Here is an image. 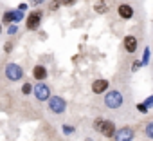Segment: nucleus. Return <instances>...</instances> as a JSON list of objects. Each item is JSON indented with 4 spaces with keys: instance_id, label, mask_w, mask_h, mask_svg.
Listing matches in <instances>:
<instances>
[{
    "instance_id": "nucleus-1",
    "label": "nucleus",
    "mask_w": 153,
    "mask_h": 141,
    "mask_svg": "<svg viewBox=\"0 0 153 141\" xmlns=\"http://www.w3.org/2000/svg\"><path fill=\"white\" fill-rule=\"evenodd\" d=\"M123 101H124V96H123V92L117 91V89H112V91H108V92L105 94V105H106L108 109H112V110L121 109V107H123Z\"/></svg>"
},
{
    "instance_id": "nucleus-2",
    "label": "nucleus",
    "mask_w": 153,
    "mask_h": 141,
    "mask_svg": "<svg viewBox=\"0 0 153 141\" xmlns=\"http://www.w3.org/2000/svg\"><path fill=\"white\" fill-rule=\"evenodd\" d=\"M4 74H6V78H7L9 82H20V80L24 78V69H22L18 63H7Z\"/></svg>"
},
{
    "instance_id": "nucleus-3",
    "label": "nucleus",
    "mask_w": 153,
    "mask_h": 141,
    "mask_svg": "<svg viewBox=\"0 0 153 141\" xmlns=\"http://www.w3.org/2000/svg\"><path fill=\"white\" fill-rule=\"evenodd\" d=\"M47 103H49V110L52 114H63L67 110V101L61 96H49Z\"/></svg>"
},
{
    "instance_id": "nucleus-4",
    "label": "nucleus",
    "mask_w": 153,
    "mask_h": 141,
    "mask_svg": "<svg viewBox=\"0 0 153 141\" xmlns=\"http://www.w3.org/2000/svg\"><path fill=\"white\" fill-rule=\"evenodd\" d=\"M33 94L38 101H47L49 96H51V89L45 83H38L36 87H33Z\"/></svg>"
},
{
    "instance_id": "nucleus-5",
    "label": "nucleus",
    "mask_w": 153,
    "mask_h": 141,
    "mask_svg": "<svg viewBox=\"0 0 153 141\" xmlns=\"http://www.w3.org/2000/svg\"><path fill=\"white\" fill-rule=\"evenodd\" d=\"M40 22H42V11H33L29 16H27V29L29 31H36L38 29V26H40Z\"/></svg>"
},
{
    "instance_id": "nucleus-6",
    "label": "nucleus",
    "mask_w": 153,
    "mask_h": 141,
    "mask_svg": "<svg viewBox=\"0 0 153 141\" xmlns=\"http://www.w3.org/2000/svg\"><path fill=\"white\" fill-rule=\"evenodd\" d=\"M133 136H135L133 128H130V127H123L121 130H115V134H114L115 141H131Z\"/></svg>"
},
{
    "instance_id": "nucleus-7",
    "label": "nucleus",
    "mask_w": 153,
    "mask_h": 141,
    "mask_svg": "<svg viewBox=\"0 0 153 141\" xmlns=\"http://www.w3.org/2000/svg\"><path fill=\"white\" fill-rule=\"evenodd\" d=\"M99 132H101L105 137H114V134H115V123L110 121V119H103Z\"/></svg>"
},
{
    "instance_id": "nucleus-8",
    "label": "nucleus",
    "mask_w": 153,
    "mask_h": 141,
    "mask_svg": "<svg viewBox=\"0 0 153 141\" xmlns=\"http://www.w3.org/2000/svg\"><path fill=\"white\" fill-rule=\"evenodd\" d=\"M117 13H119V16L123 18V20H130V18H133V8L130 6V4H121L119 8H117Z\"/></svg>"
},
{
    "instance_id": "nucleus-9",
    "label": "nucleus",
    "mask_w": 153,
    "mask_h": 141,
    "mask_svg": "<svg viewBox=\"0 0 153 141\" xmlns=\"http://www.w3.org/2000/svg\"><path fill=\"white\" fill-rule=\"evenodd\" d=\"M108 87H110L108 80H96V82L92 83V91H94L96 94H105V92L108 91Z\"/></svg>"
},
{
    "instance_id": "nucleus-10",
    "label": "nucleus",
    "mask_w": 153,
    "mask_h": 141,
    "mask_svg": "<svg viewBox=\"0 0 153 141\" xmlns=\"http://www.w3.org/2000/svg\"><path fill=\"white\" fill-rule=\"evenodd\" d=\"M33 76H34V80L43 82V80L49 76V73H47V69H45L43 65H36V67L33 69Z\"/></svg>"
},
{
    "instance_id": "nucleus-11",
    "label": "nucleus",
    "mask_w": 153,
    "mask_h": 141,
    "mask_svg": "<svg viewBox=\"0 0 153 141\" xmlns=\"http://www.w3.org/2000/svg\"><path fill=\"white\" fill-rule=\"evenodd\" d=\"M124 49H126V52H135L137 51V38L131 34L124 36Z\"/></svg>"
},
{
    "instance_id": "nucleus-12",
    "label": "nucleus",
    "mask_w": 153,
    "mask_h": 141,
    "mask_svg": "<svg viewBox=\"0 0 153 141\" xmlns=\"http://www.w3.org/2000/svg\"><path fill=\"white\" fill-rule=\"evenodd\" d=\"M13 22H15V13H13V11H6L0 24H7V26H9V24H13Z\"/></svg>"
},
{
    "instance_id": "nucleus-13",
    "label": "nucleus",
    "mask_w": 153,
    "mask_h": 141,
    "mask_svg": "<svg viewBox=\"0 0 153 141\" xmlns=\"http://www.w3.org/2000/svg\"><path fill=\"white\" fill-rule=\"evenodd\" d=\"M94 9H96L99 15H103V13H106V9H108V8H106V4H105V2H97V4L94 6Z\"/></svg>"
},
{
    "instance_id": "nucleus-14",
    "label": "nucleus",
    "mask_w": 153,
    "mask_h": 141,
    "mask_svg": "<svg viewBox=\"0 0 153 141\" xmlns=\"http://www.w3.org/2000/svg\"><path fill=\"white\" fill-rule=\"evenodd\" d=\"M31 92H33V85H31V83H24V85H22V94L27 96V94H31Z\"/></svg>"
},
{
    "instance_id": "nucleus-15",
    "label": "nucleus",
    "mask_w": 153,
    "mask_h": 141,
    "mask_svg": "<svg viewBox=\"0 0 153 141\" xmlns=\"http://www.w3.org/2000/svg\"><path fill=\"white\" fill-rule=\"evenodd\" d=\"M137 110L142 112V114H148V112H149V107H148L146 103H139V105H137Z\"/></svg>"
},
{
    "instance_id": "nucleus-16",
    "label": "nucleus",
    "mask_w": 153,
    "mask_h": 141,
    "mask_svg": "<svg viewBox=\"0 0 153 141\" xmlns=\"http://www.w3.org/2000/svg\"><path fill=\"white\" fill-rule=\"evenodd\" d=\"M146 136L148 137H153V123H146Z\"/></svg>"
},
{
    "instance_id": "nucleus-17",
    "label": "nucleus",
    "mask_w": 153,
    "mask_h": 141,
    "mask_svg": "<svg viewBox=\"0 0 153 141\" xmlns=\"http://www.w3.org/2000/svg\"><path fill=\"white\" fill-rule=\"evenodd\" d=\"M140 67H142V62H140V60H135V62L131 63V70H133V73H135V70H139Z\"/></svg>"
},
{
    "instance_id": "nucleus-18",
    "label": "nucleus",
    "mask_w": 153,
    "mask_h": 141,
    "mask_svg": "<svg viewBox=\"0 0 153 141\" xmlns=\"http://www.w3.org/2000/svg\"><path fill=\"white\" fill-rule=\"evenodd\" d=\"M59 6H61V4H59V0H51V4H49V8H51L52 11H56Z\"/></svg>"
},
{
    "instance_id": "nucleus-19",
    "label": "nucleus",
    "mask_w": 153,
    "mask_h": 141,
    "mask_svg": "<svg viewBox=\"0 0 153 141\" xmlns=\"http://www.w3.org/2000/svg\"><path fill=\"white\" fill-rule=\"evenodd\" d=\"M76 2H78V0H59L61 6H74Z\"/></svg>"
},
{
    "instance_id": "nucleus-20",
    "label": "nucleus",
    "mask_w": 153,
    "mask_h": 141,
    "mask_svg": "<svg viewBox=\"0 0 153 141\" xmlns=\"http://www.w3.org/2000/svg\"><path fill=\"white\" fill-rule=\"evenodd\" d=\"M22 18H24V11H20V9H18V11L15 13V22H20Z\"/></svg>"
},
{
    "instance_id": "nucleus-21",
    "label": "nucleus",
    "mask_w": 153,
    "mask_h": 141,
    "mask_svg": "<svg viewBox=\"0 0 153 141\" xmlns=\"http://www.w3.org/2000/svg\"><path fill=\"white\" fill-rule=\"evenodd\" d=\"M101 123H103V118H97V119L94 121V130H99V128H101Z\"/></svg>"
},
{
    "instance_id": "nucleus-22",
    "label": "nucleus",
    "mask_w": 153,
    "mask_h": 141,
    "mask_svg": "<svg viewBox=\"0 0 153 141\" xmlns=\"http://www.w3.org/2000/svg\"><path fill=\"white\" fill-rule=\"evenodd\" d=\"M149 62V49L144 51V58H142V63H148Z\"/></svg>"
},
{
    "instance_id": "nucleus-23",
    "label": "nucleus",
    "mask_w": 153,
    "mask_h": 141,
    "mask_svg": "<svg viewBox=\"0 0 153 141\" xmlns=\"http://www.w3.org/2000/svg\"><path fill=\"white\" fill-rule=\"evenodd\" d=\"M63 132H65V134H72V132H74V128H72V127H67V125H63Z\"/></svg>"
},
{
    "instance_id": "nucleus-24",
    "label": "nucleus",
    "mask_w": 153,
    "mask_h": 141,
    "mask_svg": "<svg viewBox=\"0 0 153 141\" xmlns=\"http://www.w3.org/2000/svg\"><path fill=\"white\" fill-rule=\"evenodd\" d=\"M16 33V26H11L9 29H7V34H15Z\"/></svg>"
},
{
    "instance_id": "nucleus-25",
    "label": "nucleus",
    "mask_w": 153,
    "mask_h": 141,
    "mask_svg": "<svg viewBox=\"0 0 153 141\" xmlns=\"http://www.w3.org/2000/svg\"><path fill=\"white\" fill-rule=\"evenodd\" d=\"M11 49H13V44H9V42H7V44L4 45V51H6V52H9Z\"/></svg>"
},
{
    "instance_id": "nucleus-26",
    "label": "nucleus",
    "mask_w": 153,
    "mask_h": 141,
    "mask_svg": "<svg viewBox=\"0 0 153 141\" xmlns=\"http://www.w3.org/2000/svg\"><path fill=\"white\" fill-rule=\"evenodd\" d=\"M18 9H20V11H24V13H25V9H27V4H20V6H18Z\"/></svg>"
},
{
    "instance_id": "nucleus-27",
    "label": "nucleus",
    "mask_w": 153,
    "mask_h": 141,
    "mask_svg": "<svg viewBox=\"0 0 153 141\" xmlns=\"http://www.w3.org/2000/svg\"><path fill=\"white\" fill-rule=\"evenodd\" d=\"M151 103H153V98H151V96H149V98H148V100H146V105H148V107H151Z\"/></svg>"
},
{
    "instance_id": "nucleus-28",
    "label": "nucleus",
    "mask_w": 153,
    "mask_h": 141,
    "mask_svg": "<svg viewBox=\"0 0 153 141\" xmlns=\"http://www.w3.org/2000/svg\"><path fill=\"white\" fill-rule=\"evenodd\" d=\"M31 2H33V4H38V6H40V4L43 2V0H31Z\"/></svg>"
},
{
    "instance_id": "nucleus-29",
    "label": "nucleus",
    "mask_w": 153,
    "mask_h": 141,
    "mask_svg": "<svg viewBox=\"0 0 153 141\" xmlns=\"http://www.w3.org/2000/svg\"><path fill=\"white\" fill-rule=\"evenodd\" d=\"M0 33H2V24H0Z\"/></svg>"
}]
</instances>
